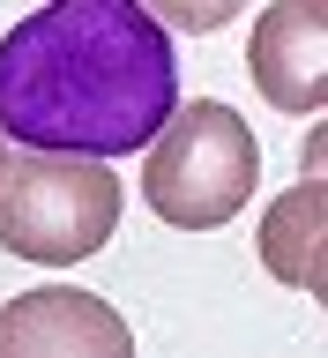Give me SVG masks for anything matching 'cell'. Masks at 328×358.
I'll return each instance as SVG.
<instances>
[{
  "label": "cell",
  "instance_id": "6da1fadb",
  "mask_svg": "<svg viewBox=\"0 0 328 358\" xmlns=\"http://www.w3.org/2000/svg\"><path fill=\"white\" fill-rule=\"evenodd\" d=\"M172 112L179 52L150 0H45L0 38V127L22 150L134 157Z\"/></svg>",
  "mask_w": 328,
  "mask_h": 358
},
{
  "label": "cell",
  "instance_id": "7a4b0ae2",
  "mask_svg": "<svg viewBox=\"0 0 328 358\" xmlns=\"http://www.w3.org/2000/svg\"><path fill=\"white\" fill-rule=\"evenodd\" d=\"M262 179V142L231 105L217 97H194L164 120L150 150H142V201L172 231H217L246 209Z\"/></svg>",
  "mask_w": 328,
  "mask_h": 358
},
{
  "label": "cell",
  "instance_id": "3957f363",
  "mask_svg": "<svg viewBox=\"0 0 328 358\" xmlns=\"http://www.w3.org/2000/svg\"><path fill=\"white\" fill-rule=\"evenodd\" d=\"M120 231V179L83 150H22L0 172V246L15 262H90Z\"/></svg>",
  "mask_w": 328,
  "mask_h": 358
},
{
  "label": "cell",
  "instance_id": "277c9868",
  "mask_svg": "<svg viewBox=\"0 0 328 358\" xmlns=\"http://www.w3.org/2000/svg\"><path fill=\"white\" fill-rule=\"evenodd\" d=\"M246 75L276 112H328V0H269L246 38Z\"/></svg>",
  "mask_w": 328,
  "mask_h": 358
},
{
  "label": "cell",
  "instance_id": "5b68a950",
  "mask_svg": "<svg viewBox=\"0 0 328 358\" xmlns=\"http://www.w3.org/2000/svg\"><path fill=\"white\" fill-rule=\"evenodd\" d=\"M134 329L75 284L22 291L0 306V358H127Z\"/></svg>",
  "mask_w": 328,
  "mask_h": 358
},
{
  "label": "cell",
  "instance_id": "8992f818",
  "mask_svg": "<svg viewBox=\"0 0 328 358\" xmlns=\"http://www.w3.org/2000/svg\"><path fill=\"white\" fill-rule=\"evenodd\" d=\"M254 246H262V268L276 276V284L321 299V291H328V179L284 187V194L269 201Z\"/></svg>",
  "mask_w": 328,
  "mask_h": 358
},
{
  "label": "cell",
  "instance_id": "52a82bcc",
  "mask_svg": "<svg viewBox=\"0 0 328 358\" xmlns=\"http://www.w3.org/2000/svg\"><path fill=\"white\" fill-rule=\"evenodd\" d=\"M157 22H172V30H187V38H209V30H224V22L239 15L246 0H150Z\"/></svg>",
  "mask_w": 328,
  "mask_h": 358
},
{
  "label": "cell",
  "instance_id": "ba28073f",
  "mask_svg": "<svg viewBox=\"0 0 328 358\" xmlns=\"http://www.w3.org/2000/svg\"><path fill=\"white\" fill-rule=\"evenodd\" d=\"M299 164H306V179H328V120L306 134V150H299Z\"/></svg>",
  "mask_w": 328,
  "mask_h": 358
},
{
  "label": "cell",
  "instance_id": "9c48e42d",
  "mask_svg": "<svg viewBox=\"0 0 328 358\" xmlns=\"http://www.w3.org/2000/svg\"><path fill=\"white\" fill-rule=\"evenodd\" d=\"M0 172H8V127H0Z\"/></svg>",
  "mask_w": 328,
  "mask_h": 358
},
{
  "label": "cell",
  "instance_id": "30bf717a",
  "mask_svg": "<svg viewBox=\"0 0 328 358\" xmlns=\"http://www.w3.org/2000/svg\"><path fill=\"white\" fill-rule=\"evenodd\" d=\"M321 306H328V291H321Z\"/></svg>",
  "mask_w": 328,
  "mask_h": 358
}]
</instances>
